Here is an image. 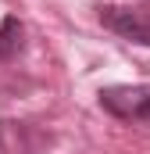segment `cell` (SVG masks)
I'll list each match as a JSON object with an SVG mask.
<instances>
[{
	"mask_svg": "<svg viewBox=\"0 0 150 154\" xmlns=\"http://www.w3.org/2000/svg\"><path fill=\"white\" fill-rule=\"evenodd\" d=\"M22 36H25V29H22L18 18H4L0 22V61H11L22 50V43H25Z\"/></svg>",
	"mask_w": 150,
	"mask_h": 154,
	"instance_id": "3957f363",
	"label": "cell"
},
{
	"mask_svg": "<svg viewBox=\"0 0 150 154\" xmlns=\"http://www.w3.org/2000/svg\"><path fill=\"white\" fill-rule=\"evenodd\" d=\"M100 108L125 122H147L150 86H107V90H100Z\"/></svg>",
	"mask_w": 150,
	"mask_h": 154,
	"instance_id": "6da1fadb",
	"label": "cell"
},
{
	"mask_svg": "<svg viewBox=\"0 0 150 154\" xmlns=\"http://www.w3.org/2000/svg\"><path fill=\"white\" fill-rule=\"evenodd\" d=\"M100 22H104L111 32H118L122 39H129V43L150 47V14L147 11L122 7V4H107V7H100Z\"/></svg>",
	"mask_w": 150,
	"mask_h": 154,
	"instance_id": "7a4b0ae2",
	"label": "cell"
}]
</instances>
